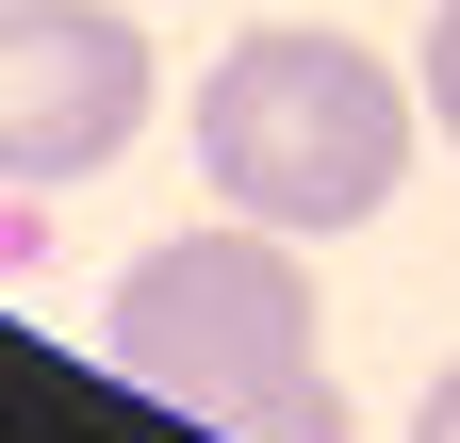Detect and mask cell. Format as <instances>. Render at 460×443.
<instances>
[{
	"label": "cell",
	"mask_w": 460,
	"mask_h": 443,
	"mask_svg": "<svg viewBox=\"0 0 460 443\" xmlns=\"http://www.w3.org/2000/svg\"><path fill=\"white\" fill-rule=\"evenodd\" d=\"M99 361L148 411H198L230 443H345V395L313 361V280L296 230L230 213V230H164L132 280L99 296Z\"/></svg>",
	"instance_id": "cell-1"
},
{
	"label": "cell",
	"mask_w": 460,
	"mask_h": 443,
	"mask_svg": "<svg viewBox=\"0 0 460 443\" xmlns=\"http://www.w3.org/2000/svg\"><path fill=\"white\" fill-rule=\"evenodd\" d=\"M411 116L428 99L345 33H247L230 66L198 83V181L263 230H362V213L411 181Z\"/></svg>",
	"instance_id": "cell-2"
},
{
	"label": "cell",
	"mask_w": 460,
	"mask_h": 443,
	"mask_svg": "<svg viewBox=\"0 0 460 443\" xmlns=\"http://www.w3.org/2000/svg\"><path fill=\"white\" fill-rule=\"evenodd\" d=\"M148 132V33L115 0H0V181H99Z\"/></svg>",
	"instance_id": "cell-3"
},
{
	"label": "cell",
	"mask_w": 460,
	"mask_h": 443,
	"mask_svg": "<svg viewBox=\"0 0 460 443\" xmlns=\"http://www.w3.org/2000/svg\"><path fill=\"white\" fill-rule=\"evenodd\" d=\"M411 99H428V132H460V0L428 17V66H411Z\"/></svg>",
	"instance_id": "cell-4"
},
{
	"label": "cell",
	"mask_w": 460,
	"mask_h": 443,
	"mask_svg": "<svg viewBox=\"0 0 460 443\" xmlns=\"http://www.w3.org/2000/svg\"><path fill=\"white\" fill-rule=\"evenodd\" d=\"M411 443H460V361L428 378V411H411Z\"/></svg>",
	"instance_id": "cell-5"
}]
</instances>
